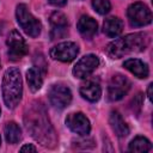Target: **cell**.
Instances as JSON below:
<instances>
[{
	"instance_id": "1",
	"label": "cell",
	"mask_w": 153,
	"mask_h": 153,
	"mask_svg": "<svg viewBox=\"0 0 153 153\" xmlns=\"http://www.w3.org/2000/svg\"><path fill=\"white\" fill-rule=\"evenodd\" d=\"M24 122L27 131L42 146L53 148L56 145L57 139L55 130L47 116L44 108L41 104L33 103L27 109L24 116Z\"/></svg>"
},
{
	"instance_id": "2",
	"label": "cell",
	"mask_w": 153,
	"mask_h": 153,
	"mask_svg": "<svg viewBox=\"0 0 153 153\" xmlns=\"http://www.w3.org/2000/svg\"><path fill=\"white\" fill-rule=\"evenodd\" d=\"M149 44V36L146 32L129 33L124 37L115 39L106 47V54L111 59H120L131 53L143 51Z\"/></svg>"
},
{
	"instance_id": "3",
	"label": "cell",
	"mask_w": 153,
	"mask_h": 153,
	"mask_svg": "<svg viewBox=\"0 0 153 153\" xmlns=\"http://www.w3.org/2000/svg\"><path fill=\"white\" fill-rule=\"evenodd\" d=\"M23 81L18 68H8L2 78V98L8 109H14L22 100Z\"/></svg>"
},
{
	"instance_id": "4",
	"label": "cell",
	"mask_w": 153,
	"mask_h": 153,
	"mask_svg": "<svg viewBox=\"0 0 153 153\" xmlns=\"http://www.w3.org/2000/svg\"><path fill=\"white\" fill-rule=\"evenodd\" d=\"M16 17H17V22H18L19 26L24 30V32L26 35L35 38L41 33V30H42L41 22L31 14V12L27 10L26 5L19 4L17 6Z\"/></svg>"
},
{
	"instance_id": "5",
	"label": "cell",
	"mask_w": 153,
	"mask_h": 153,
	"mask_svg": "<svg viewBox=\"0 0 153 153\" xmlns=\"http://www.w3.org/2000/svg\"><path fill=\"white\" fill-rule=\"evenodd\" d=\"M127 16L131 26H145L151 24L152 13L147 5L143 2H134L127 10Z\"/></svg>"
},
{
	"instance_id": "6",
	"label": "cell",
	"mask_w": 153,
	"mask_h": 153,
	"mask_svg": "<svg viewBox=\"0 0 153 153\" xmlns=\"http://www.w3.org/2000/svg\"><path fill=\"white\" fill-rule=\"evenodd\" d=\"M48 98L50 104L55 109H65L72 100V92L69 87L62 84L53 85L48 91Z\"/></svg>"
},
{
	"instance_id": "7",
	"label": "cell",
	"mask_w": 153,
	"mask_h": 153,
	"mask_svg": "<svg viewBox=\"0 0 153 153\" xmlns=\"http://www.w3.org/2000/svg\"><path fill=\"white\" fill-rule=\"evenodd\" d=\"M129 88H130V81L121 74H116V75L111 76V79L109 81L108 99L111 102L120 100L127 94Z\"/></svg>"
},
{
	"instance_id": "8",
	"label": "cell",
	"mask_w": 153,
	"mask_h": 153,
	"mask_svg": "<svg viewBox=\"0 0 153 153\" xmlns=\"http://www.w3.org/2000/svg\"><path fill=\"white\" fill-rule=\"evenodd\" d=\"M6 43L8 47V56L11 60L13 61L19 60L27 54V50H29L27 44L17 30H12L10 32Z\"/></svg>"
},
{
	"instance_id": "9",
	"label": "cell",
	"mask_w": 153,
	"mask_h": 153,
	"mask_svg": "<svg viewBox=\"0 0 153 153\" xmlns=\"http://www.w3.org/2000/svg\"><path fill=\"white\" fill-rule=\"evenodd\" d=\"M79 53V47L74 42H62L54 45L50 49V56L54 60L61 62H71L73 61Z\"/></svg>"
},
{
	"instance_id": "10",
	"label": "cell",
	"mask_w": 153,
	"mask_h": 153,
	"mask_svg": "<svg viewBox=\"0 0 153 153\" xmlns=\"http://www.w3.org/2000/svg\"><path fill=\"white\" fill-rule=\"evenodd\" d=\"M98 65H99L98 56L93 54H87L76 62V65L73 68V75L78 79H85L96 71Z\"/></svg>"
},
{
	"instance_id": "11",
	"label": "cell",
	"mask_w": 153,
	"mask_h": 153,
	"mask_svg": "<svg viewBox=\"0 0 153 153\" xmlns=\"http://www.w3.org/2000/svg\"><path fill=\"white\" fill-rule=\"evenodd\" d=\"M67 127L75 134L80 136L88 135L91 130V124L88 118L82 112H72L66 117Z\"/></svg>"
},
{
	"instance_id": "12",
	"label": "cell",
	"mask_w": 153,
	"mask_h": 153,
	"mask_svg": "<svg viewBox=\"0 0 153 153\" xmlns=\"http://www.w3.org/2000/svg\"><path fill=\"white\" fill-rule=\"evenodd\" d=\"M50 23L53 26L51 30V39L62 38L67 35V27H68V20L66 16L61 12H54L50 16Z\"/></svg>"
},
{
	"instance_id": "13",
	"label": "cell",
	"mask_w": 153,
	"mask_h": 153,
	"mask_svg": "<svg viewBox=\"0 0 153 153\" xmlns=\"http://www.w3.org/2000/svg\"><path fill=\"white\" fill-rule=\"evenodd\" d=\"M80 35L86 38V39H91L98 30V24L96 22V19H93L90 16H81L80 19L78 20V25H76Z\"/></svg>"
},
{
	"instance_id": "14",
	"label": "cell",
	"mask_w": 153,
	"mask_h": 153,
	"mask_svg": "<svg viewBox=\"0 0 153 153\" xmlns=\"http://www.w3.org/2000/svg\"><path fill=\"white\" fill-rule=\"evenodd\" d=\"M80 94L82 96L84 99L94 103V102L99 100V98L102 96V88L98 82H96L93 80H87L86 82H84L80 86Z\"/></svg>"
},
{
	"instance_id": "15",
	"label": "cell",
	"mask_w": 153,
	"mask_h": 153,
	"mask_svg": "<svg viewBox=\"0 0 153 153\" xmlns=\"http://www.w3.org/2000/svg\"><path fill=\"white\" fill-rule=\"evenodd\" d=\"M109 123L112 131L118 137H126L129 134V128L118 111H111L109 116Z\"/></svg>"
},
{
	"instance_id": "16",
	"label": "cell",
	"mask_w": 153,
	"mask_h": 153,
	"mask_svg": "<svg viewBox=\"0 0 153 153\" xmlns=\"http://www.w3.org/2000/svg\"><path fill=\"white\" fill-rule=\"evenodd\" d=\"M123 67L128 69L131 74H134L139 79H146L148 76V67L145 62H142L139 59H128L124 61Z\"/></svg>"
},
{
	"instance_id": "17",
	"label": "cell",
	"mask_w": 153,
	"mask_h": 153,
	"mask_svg": "<svg viewBox=\"0 0 153 153\" xmlns=\"http://www.w3.org/2000/svg\"><path fill=\"white\" fill-rule=\"evenodd\" d=\"M123 26H124V24H123L122 19H120L118 17H110V18L105 19V22L103 24V30L108 37L115 38L122 33Z\"/></svg>"
},
{
	"instance_id": "18",
	"label": "cell",
	"mask_w": 153,
	"mask_h": 153,
	"mask_svg": "<svg viewBox=\"0 0 153 153\" xmlns=\"http://www.w3.org/2000/svg\"><path fill=\"white\" fill-rule=\"evenodd\" d=\"M43 72L37 67L33 66L30 69L26 71V80L29 84V87L32 92H37L43 84Z\"/></svg>"
},
{
	"instance_id": "19",
	"label": "cell",
	"mask_w": 153,
	"mask_h": 153,
	"mask_svg": "<svg viewBox=\"0 0 153 153\" xmlns=\"http://www.w3.org/2000/svg\"><path fill=\"white\" fill-rule=\"evenodd\" d=\"M4 133H5L6 141L11 145L19 142V140L22 139V130L16 122H7L5 124Z\"/></svg>"
},
{
	"instance_id": "20",
	"label": "cell",
	"mask_w": 153,
	"mask_h": 153,
	"mask_svg": "<svg viewBox=\"0 0 153 153\" xmlns=\"http://www.w3.org/2000/svg\"><path fill=\"white\" fill-rule=\"evenodd\" d=\"M128 149L130 152H148L152 149V143L148 139H146L145 136H136L134 140H131V142L129 143Z\"/></svg>"
},
{
	"instance_id": "21",
	"label": "cell",
	"mask_w": 153,
	"mask_h": 153,
	"mask_svg": "<svg viewBox=\"0 0 153 153\" xmlns=\"http://www.w3.org/2000/svg\"><path fill=\"white\" fill-rule=\"evenodd\" d=\"M92 6L99 14H106L111 10V4L109 0H92Z\"/></svg>"
},
{
	"instance_id": "22",
	"label": "cell",
	"mask_w": 153,
	"mask_h": 153,
	"mask_svg": "<svg viewBox=\"0 0 153 153\" xmlns=\"http://www.w3.org/2000/svg\"><path fill=\"white\" fill-rule=\"evenodd\" d=\"M36 151H37V148L33 145H24L20 148V152H36Z\"/></svg>"
},
{
	"instance_id": "23",
	"label": "cell",
	"mask_w": 153,
	"mask_h": 153,
	"mask_svg": "<svg viewBox=\"0 0 153 153\" xmlns=\"http://www.w3.org/2000/svg\"><path fill=\"white\" fill-rule=\"evenodd\" d=\"M51 5H54V6H57V7H62V6H65L66 4H67V0H48Z\"/></svg>"
},
{
	"instance_id": "24",
	"label": "cell",
	"mask_w": 153,
	"mask_h": 153,
	"mask_svg": "<svg viewBox=\"0 0 153 153\" xmlns=\"http://www.w3.org/2000/svg\"><path fill=\"white\" fill-rule=\"evenodd\" d=\"M152 87H153V85L149 84L148 85V88H147V97H148L149 100H152Z\"/></svg>"
},
{
	"instance_id": "25",
	"label": "cell",
	"mask_w": 153,
	"mask_h": 153,
	"mask_svg": "<svg viewBox=\"0 0 153 153\" xmlns=\"http://www.w3.org/2000/svg\"><path fill=\"white\" fill-rule=\"evenodd\" d=\"M0 145H1V137H0Z\"/></svg>"
},
{
	"instance_id": "26",
	"label": "cell",
	"mask_w": 153,
	"mask_h": 153,
	"mask_svg": "<svg viewBox=\"0 0 153 153\" xmlns=\"http://www.w3.org/2000/svg\"><path fill=\"white\" fill-rule=\"evenodd\" d=\"M0 114H1V109H0Z\"/></svg>"
}]
</instances>
